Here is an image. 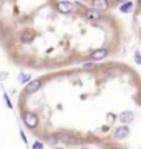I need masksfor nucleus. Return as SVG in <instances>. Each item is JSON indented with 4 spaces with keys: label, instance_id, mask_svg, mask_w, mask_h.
Segmentation results:
<instances>
[{
    "label": "nucleus",
    "instance_id": "nucleus-1",
    "mask_svg": "<svg viewBox=\"0 0 141 149\" xmlns=\"http://www.w3.org/2000/svg\"><path fill=\"white\" fill-rule=\"evenodd\" d=\"M22 119H23V124H25L28 129H35L38 126V123H40L38 114L33 113V111H23L22 113Z\"/></svg>",
    "mask_w": 141,
    "mask_h": 149
},
{
    "label": "nucleus",
    "instance_id": "nucleus-2",
    "mask_svg": "<svg viewBox=\"0 0 141 149\" xmlns=\"http://www.w3.org/2000/svg\"><path fill=\"white\" fill-rule=\"evenodd\" d=\"M135 118H136V114H135V111H131V109H126V111H123V113H119V116H118V119H119V123H123V124H131V123L135 121Z\"/></svg>",
    "mask_w": 141,
    "mask_h": 149
},
{
    "label": "nucleus",
    "instance_id": "nucleus-3",
    "mask_svg": "<svg viewBox=\"0 0 141 149\" xmlns=\"http://www.w3.org/2000/svg\"><path fill=\"white\" fill-rule=\"evenodd\" d=\"M40 86H42V80H32V81H28L27 85H25L23 93H25V95H33L35 91L40 90Z\"/></svg>",
    "mask_w": 141,
    "mask_h": 149
},
{
    "label": "nucleus",
    "instance_id": "nucleus-4",
    "mask_svg": "<svg viewBox=\"0 0 141 149\" xmlns=\"http://www.w3.org/2000/svg\"><path fill=\"white\" fill-rule=\"evenodd\" d=\"M131 134V129L126 126V124H123V126H118V128L113 131V138L114 139H125V138H128Z\"/></svg>",
    "mask_w": 141,
    "mask_h": 149
},
{
    "label": "nucleus",
    "instance_id": "nucleus-5",
    "mask_svg": "<svg viewBox=\"0 0 141 149\" xmlns=\"http://www.w3.org/2000/svg\"><path fill=\"white\" fill-rule=\"evenodd\" d=\"M106 56H108V50L106 48H98V50L90 53V60H93V61H100V60L106 58Z\"/></svg>",
    "mask_w": 141,
    "mask_h": 149
},
{
    "label": "nucleus",
    "instance_id": "nucleus-6",
    "mask_svg": "<svg viewBox=\"0 0 141 149\" xmlns=\"http://www.w3.org/2000/svg\"><path fill=\"white\" fill-rule=\"evenodd\" d=\"M57 10L60 13H63V15H68V13L73 12V3H70V2H60V3H57Z\"/></svg>",
    "mask_w": 141,
    "mask_h": 149
},
{
    "label": "nucleus",
    "instance_id": "nucleus-7",
    "mask_svg": "<svg viewBox=\"0 0 141 149\" xmlns=\"http://www.w3.org/2000/svg\"><path fill=\"white\" fill-rule=\"evenodd\" d=\"M90 3H91V8H95V10H100V12L110 7V2H108V0H91Z\"/></svg>",
    "mask_w": 141,
    "mask_h": 149
},
{
    "label": "nucleus",
    "instance_id": "nucleus-8",
    "mask_svg": "<svg viewBox=\"0 0 141 149\" xmlns=\"http://www.w3.org/2000/svg\"><path fill=\"white\" fill-rule=\"evenodd\" d=\"M33 38H35V32H33V30H23L22 35H20L22 43H32Z\"/></svg>",
    "mask_w": 141,
    "mask_h": 149
},
{
    "label": "nucleus",
    "instance_id": "nucleus-9",
    "mask_svg": "<svg viewBox=\"0 0 141 149\" xmlns=\"http://www.w3.org/2000/svg\"><path fill=\"white\" fill-rule=\"evenodd\" d=\"M87 17L90 18V20H100L101 18V12L100 10H95V8H90V10H87Z\"/></svg>",
    "mask_w": 141,
    "mask_h": 149
},
{
    "label": "nucleus",
    "instance_id": "nucleus-10",
    "mask_svg": "<svg viewBox=\"0 0 141 149\" xmlns=\"http://www.w3.org/2000/svg\"><path fill=\"white\" fill-rule=\"evenodd\" d=\"M133 8H135V3H133V2H130V0H128V2H125L123 5H119V12H121V13H130Z\"/></svg>",
    "mask_w": 141,
    "mask_h": 149
},
{
    "label": "nucleus",
    "instance_id": "nucleus-11",
    "mask_svg": "<svg viewBox=\"0 0 141 149\" xmlns=\"http://www.w3.org/2000/svg\"><path fill=\"white\" fill-rule=\"evenodd\" d=\"M45 141H47L48 144H52V146L55 148V146L58 144L60 139H58V136H57V134H52V136H45Z\"/></svg>",
    "mask_w": 141,
    "mask_h": 149
},
{
    "label": "nucleus",
    "instance_id": "nucleus-12",
    "mask_svg": "<svg viewBox=\"0 0 141 149\" xmlns=\"http://www.w3.org/2000/svg\"><path fill=\"white\" fill-rule=\"evenodd\" d=\"M18 81L23 83V85H27L28 81H32V76H30L28 73H20V74H18Z\"/></svg>",
    "mask_w": 141,
    "mask_h": 149
},
{
    "label": "nucleus",
    "instance_id": "nucleus-13",
    "mask_svg": "<svg viewBox=\"0 0 141 149\" xmlns=\"http://www.w3.org/2000/svg\"><path fill=\"white\" fill-rule=\"evenodd\" d=\"M43 148H45V144L42 143V141H35L33 146H32V149H43Z\"/></svg>",
    "mask_w": 141,
    "mask_h": 149
},
{
    "label": "nucleus",
    "instance_id": "nucleus-14",
    "mask_svg": "<svg viewBox=\"0 0 141 149\" xmlns=\"http://www.w3.org/2000/svg\"><path fill=\"white\" fill-rule=\"evenodd\" d=\"M135 63L141 66V53L140 52H135Z\"/></svg>",
    "mask_w": 141,
    "mask_h": 149
},
{
    "label": "nucleus",
    "instance_id": "nucleus-15",
    "mask_svg": "<svg viewBox=\"0 0 141 149\" xmlns=\"http://www.w3.org/2000/svg\"><path fill=\"white\" fill-rule=\"evenodd\" d=\"M3 100H5V103H7V106H8V108H10V109H12V108H13V104H12V101H10V98H8V96H7V95H3Z\"/></svg>",
    "mask_w": 141,
    "mask_h": 149
},
{
    "label": "nucleus",
    "instance_id": "nucleus-16",
    "mask_svg": "<svg viewBox=\"0 0 141 149\" xmlns=\"http://www.w3.org/2000/svg\"><path fill=\"white\" fill-rule=\"evenodd\" d=\"M20 136H22V141H23L25 144H27L28 141H27V136H25V133H23V131H20Z\"/></svg>",
    "mask_w": 141,
    "mask_h": 149
},
{
    "label": "nucleus",
    "instance_id": "nucleus-17",
    "mask_svg": "<svg viewBox=\"0 0 141 149\" xmlns=\"http://www.w3.org/2000/svg\"><path fill=\"white\" fill-rule=\"evenodd\" d=\"M118 2H128V0H118Z\"/></svg>",
    "mask_w": 141,
    "mask_h": 149
},
{
    "label": "nucleus",
    "instance_id": "nucleus-18",
    "mask_svg": "<svg viewBox=\"0 0 141 149\" xmlns=\"http://www.w3.org/2000/svg\"><path fill=\"white\" fill-rule=\"evenodd\" d=\"M138 3H140V5H141V0H138Z\"/></svg>",
    "mask_w": 141,
    "mask_h": 149
},
{
    "label": "nucleus",
    "instance_id": "nucleus-19",
    "mask_svg": "<svg viewBox=\"0 0 141 149\" xmlns=\"http://www.w3.org/2000/svg\"><path fill=\"white\" fill-rule=\"evenodd\" d=\"M53 149H61V148H53Z\"/></svg>",
    "mask_w": 141,
    "mask_h": 149
}]
</instances>
